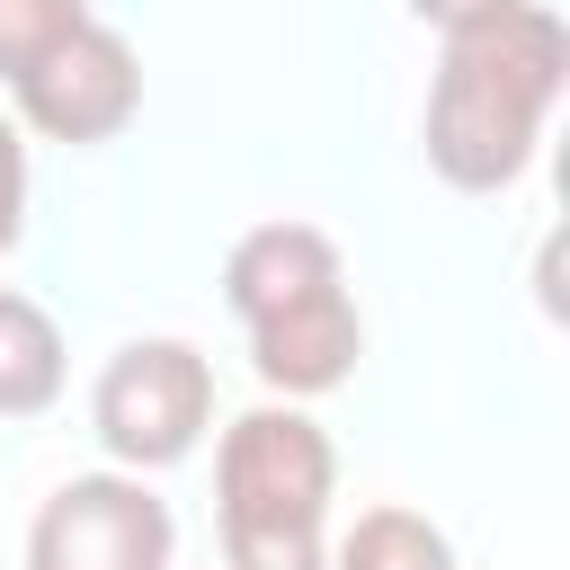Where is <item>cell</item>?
I'll list each match as a JSON object with an SVG mask.
<instances>
[{
    "instance_id": "30bf717a",
    "label": "cell",
    "mask_w": 570,
    "mask_h": 570,
    "mask_svg": "<svg viewBox=\"0 0 570 570\" xmlns=\"http://www.w3.org/2000/svg\"><path fill=\"white\" fill-rule=\"evenodd\" d=\"M80 18H89L80 0H0V89L27 80V71H36Z\"/></svg>"
},
{
    "instance_id": "5b68a950",
    "label": "cell",
    "mask_w": 570,
    "mask_h": 570,
    "mask_svg": "<svg viewBox=\"0 0 570 570\" xmlns=\"http://www.w3.org/2000/svg\"><path fill=\"white\" fill-rule=\"evenodd\" d=\"M9 107H18L9 125L45 134V142H71V151H98L142 116V53L125 45V27H107L89 9L27 80H9Z\"/></svg>"
},
{
    "instance_id": "3957f363",
    "label": "cell",
    "mask_w": 570,
    "mask_h": 570,
    "mask_svg": "<svg viewBox=\"0 0 570 570\" xmlns=\"http://www.w3.org/2000/svg\"><path fill=\"white\" fill-rule=\"evenodd\" d=\"M89 436L107 445V472H169L214 436V365L196 338H125L107 347L89 383Z\"/></svg>"
},
{
    "instance_id": "7a4b0ae2",
    "label": "cell",
    "mask_w": 570,
    "mask_h": 570,
    "mask_svg": "<svg viewBox=\"0 0 570 570\" xmlns=\"http://www.w3.org/2000/svg\"><path fill=\"white\" fill-rule=\"evenodd\" d=\"M338 445L312 410L258 401L214 436V534L223 570H330Z\"/></svg>"
},
{
    "instance_id": "277c9868",
    "label": "cell",
    "mask_w": 570,
    "mask_h": 570,
    "mask_svg": "<svg viewBox=\"0 0 570 570\" xmlns=\"http://www.w3.org/2000/svg\"><path fill=\"white\" fill-rule=\"evenodd\" d=\"M178 517L134 472H71L27 517V570H169Z\"/></svg>"
},
{
    "instance_id": "ba28073f",
    "label": "cell",
    "mask_w": 570,
    "mask_h": 570,
    "mask_svg": "<svg viewBox=\"0 0 570 570\" xmlns=\"http://www.w3.org/2000/svg\"><path fill=\"white\" fill-rule=\"evenodd\" d=\"M62 383H71L62 321H53L36 294L0 285V419H45V410L62 401Z\"/></svg>"
},
{
    "instance_id": "8fae6325",
    "label": "cell",
    "mask_w": 570,
    "mask_h": 570,
    "mask_svg": "<svg viewBox=\"0 0 570 570\" xmlns=\"http://www.w3.org/2000/svg\"><path fill=\"white\" fill-rule=\"evenodd\" d=\"M27 240V134L0 116V258Z\"/></svg>"
},
{
    "instance_id": "9c48e42d",
    "label": "cell",
    "mask_w": 570,
    "mask_h": 570,
    "mask_svg": "<svg viewBox=\"0 0 570 570\" xmlns=\"http://www.w3.org/2000/svg\"><path fill=\"white\" fill-rule=\"evenodd\" d=\"M330 570H454V543L419 508H356V525L330 534Z\"/></svg>"
},
{
    "instance_id": "52a82bcc",
    "label": "cell",
    "mask_w": 570,
    "mask_h": 570,
    "mask_svg": "<svg viewBox=\"0 0 570 570\" xmlns=\"http://www.w3.org/2000/svg\"><path fill=\"white\" fill-rule=\"evenodd\" d=\"M321 285H347V258H338V240L321 223H249L232 240V258H223V303H232L240 330L276 321L285 303H303Z\"/></svg>"
},
{
    "instance_id": "8992f818",
    "label": "cell",
    "mask_w": 570,
    "mask_h": 570,
    "mask_svg": "<svg viewBox=\"0 0 570 570\" xmlns=\"http://www.w3.org/2000/svg\"><path fill=\"white\" fill-rule=\"evenodd\" d=\"M356 356H365V312H356L347 285H321V294H303V303H285L276 321L249 330V374L294 410L338 392L356 374Z\"/></svg>"
},
{
    "instance_id": "6da1fadb",
    "label": "cell",
    "mask_w": 570,
    "mask_h": 570,
    "mask_svg": "<svg viewBox=\"0 0 570 570\" xmlns=\"http://www.w3.org/2000/svg\"><path fill=\"white\" fill-rule=\"evenodd\" d=\"M436 80L419 107L428 169L454 196H499L534 169L543 125L570 89V27L543 0H463L436 9Z\"/></svg>"
}]
</instances>
